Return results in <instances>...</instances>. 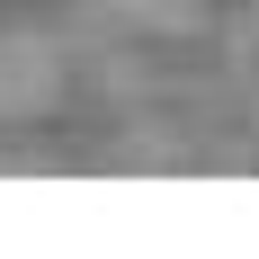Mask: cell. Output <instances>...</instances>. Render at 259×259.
I'll return each mask as SVG.
<instances>
[{
	"label": "cell",
	"instance_id": "7a4b0ae2",
	"mask_svg": "<svg viewBox=\"0 0 259 259\" xmlns=\"http://www.w3.org/2000/svg\"><path fill=\"white\" fill-rule=\"evenodd\" d=\"M107 9H134V18H161V27H188L197 0H107Z\"/></svg>",
	"mask_w": 259,
	"mask_h": 259
},
{
	"label": "cell",
	"instance_id": "6da1fadb",
	"mask_svg": "<svg viewBox=\"0 0 259 259\" xmlns=\"http://www.w3.org/2000/svg\"><path fill=\"white\" fill-rule=\"evenodd\" d=\"M54 80H63V63H54L45 36H0V116L45 107V99H54Z\"/></svg>",
	"mask_w": 259,
	"mask_h": 259
}]
</instances>
